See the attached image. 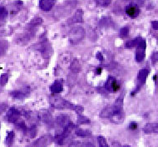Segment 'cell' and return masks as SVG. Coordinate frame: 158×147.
Wrapping results in <instances>:
<instances>
[{"label":"cell","instance_id":"cell-28","mask_svg":"<svg viewBox=\"0 0 158 147\" xmlns=\"http://www.w3.org/2000/svg\"><path fill=\"white\" fill-rule=\"evenodd\" d=\"M42 22H43V19L39 18H37L32 20V22H31V23H32V24L38 25L40 24V23H42Z\"/></svg>","mask_w":158,"mask_h":147},{"label":"cell","instance_id":"cell-4","mask_svg":"<svg viewBox=\"0 0 158 147\" xmlns=\"http://www.w3.org/2000/svg\"><path fill=\"white\" fill-rule=\"evenodd\" d=\"M146 47H147L146 41L142 39V41L138 43L137 47H136V57H135V58H136V61L137 63H142V61L144 60Z\"/></svg>","mask_w":158,"mask_h":147},{"label":"cell","instance_id":"cell-29","mask_svg":"<svg viewBox=\"0 0 158 147\" xmlns=\"http://www.w3.org/2000/svg\"><path fill=\"white\" fill-rule=\"evenodd\" d=\"M96 57H97V59H98L100 62H103L104 61V57L101 52H98L97 55H96Z\"/></svg>","mask_w":158,"mask_h":147},{"label":"cell","instance_id":"cell-22","mask_svg":"<svg viewBox=\"0 0 158 147\" xmlns=\"http://www.w3.org/2000/svg\"><path fill=\"white\" fill-rule=\"evenodd\" d=\"M129 34V28L127 27H122L120 29V36L122 38H125Z\"/></svg>","mask_w":158,"mask_h":147},{"label":"cell","instance_id":"cell-13","mask_svg":"<svg viewBox=\"0 0 158 147\" xmlns=\"http://www.w3.org/2000/svg\"><path fill=\"white\" fill-rule=\"evenodd\" d=\"M27 95L26 91H14L11 92V96L16 99H23Z\"/></svg>","mask_w":158,"mask_h":147},{"label":"cell","instance_id":"cell-9","mask_svg":"<svg viewBox=\"0 0 158 147\" xmlns=\"http://www.w3.org/2000/svg\"><path fill=\"white\" fill-rule=\"evenodd\" d=\"M148 74H149V70L148 69H142V70H140L139 72H138V75H137V79H138L137 87H142L144 85L147 76H148Z\"/></svg>","mask_w":158,"mask_h":147},{"label":"cell","instance_id":"cell-27","mask_svg":"<svg viewBox=\"0 0 158 147\" xmlns=\"http://www.w3.org/2000/svg\"><path fill=\"white\" fill-rule=\"evenodd\" d=\"M152 63H156V62H158V52H154L152 56Z\"/></svg>","mask_w":158,"mask_h":147},{"label":"cell","instance_id":"cell-3","mask_svg":"<svg viewBox=\"0 0 158 147\" xmlns=\"http://www.w3.org/2000/svg\"><path fill=\"white\" fill-rule=\"evenodd\" d=\"M120 84L118 83L116 78L113 76H108V78L106 80V83H105V89L108 91L110 92H117L120 90Z\"/></svg>","mask_w":158,"mask_h":147},{"label":"cell","instance_id":"cell-1","mask_svg":"<svg viewBox=\"0 0 158 147\" xmlns=\"http://www.w3.org/2000/svg\"><path fill=\"white\" fill-rule=\"evenodd\" d=\"M101 116L110 118L112 121L120 123L123 121V97H119L112 106L105 107L101 112Z\"/></svg>","mask_w":158,"mask_h":147},{"label":"cell","instance_id":"cell-17","mask_svg":"<svg viewBox=\"0 0 158 147\" xmlns=\"http://www.w3.org/2000/svg\"><path fill=\"white\" fill-rule=\"evenodd\" d=\"M77 136H82V137H87V136H91V132L88 131H85V130H77L76 131Z\"/></svg>","mask_w":158,"mask_h":147},{"label":"cell","instance_id":"cell-16","mask_svg":"<svg viewBox=\"0 0 158 147\" xmlns=\"http://www.w3.org/2000/svg\"><path fill=\"white\" fill-rule=\"evenodd\" d=\"M14 131H10V132L8 134L7 137H6L5 143L8 145H10L13 143V141H14Z\"/></svg>","mask_w":158,"mask_h":147},{"label":"cell","instance_id":"cell-33","mask_svg":"<svg viewBox=\"0 0 158 147\" xmlns=\"http://www.w3.org/2000/svg\"><path fill=\"white\" fill-rule=\"evenodd\" d=\"M123 147H131V146H129V145H124V146Z\"/></svg>","mask_w":158,"mask_h":147},{"label":"cell","instance_id":"cell-8","mask_svg":"<svg viewBox=\"0 0 158 147\" xmlns=\"http://www.w3.org/2000/svg\"><path fill=\"white\" fill-rule=\"evenodd\" d=\"M56 0H40L38 6L43 11H49L55 5Z\"/></svg>","mask_w":158,"mask_h":147},{"label":"cell","instance_id":"cell-7","mask_svg":"<svg viewBox=\"0 0 158 147\" xmlns=\"http://www.w3.org/2000/svg\"><path fill=\"white\" fill-rule=\"evenodd\" d=\"M20 116V112L18 109L16 108H10L8 110V112H7V115H6V117L9 122H17L19 120V118Z\"/></svg>","mask_w":158,"mask_h":147},{"label":"cell","instance_id":"cell-18","mask_svg":"<svg viewBox=\"0 0 158 147\" xmlns=\"http://www.w3.org/2000/svg\"><path fill=\"white\" fill-rule=\"evenodd\" d=\"M8 15V11L3 6H0V20H3Z\"/></svg>","mask_w":158,"mask_h":147},{"label":"cell","instance_id":"cell-30","mask_svg":"<svg viewBox=\"0 0 158 147\" xmlns=\"http://www.w3.org/2000/svg\"><path fill=\"white\" fill-rule=\"evenodd\" d=\"M152 27L156 30H158V21H153L152 22Z\"/></svg>","mask_w":158,"mask_h":147},{"label":"cell","instance_id":"cell-15","mask_svg":"<svg viewBox=\"0 0 158 147\" xmlns=\"http://www.w3.org/2000/svg\"><path fill=\"white\" fill-rule=\"evenodd\" d=\"M69 147H95V145L93 143H89V142H87V143L73 142L69 145Z\"/></svg>","mask_w":158,"mask_h":147},{"label":"cell","instance_id":"cell-19","mask_svg":"<svg viewBox=\"0 0 158 147\" xmlns=\"http://www.w3.org/2000/svg\"><path fill=\"white\" fill-rule=\"evenodd\" d=\"M98 140L100 147H109V145H107L106 140H105V138H104L103 136H98Z\"/></svg>","mask_w":158,"mask_h":147},{"label":"cell","instance_id":"cell-21","mask_svg":"<svg viewBox=\"0 0 158 147\" xmlns=\"http://www.w3.org/2000/svg\"><path fill=\"white\" fill-rule=\"evenodd\" d=\"M8 74H3V75H1L0 76V85L1 86H4V85L8 82Z\"/></svg>","mask_w":158,"mask_h":147},{"label":"cell","instance_id":"cell-23","mask_svg":"<svg viewBox=\"0 0 158 147\" xmlns=\"http://www.w3.org/2000/svg\"><path fill=\"white\" fill-rule=\"evenodd\" d=\"M90 120L85 116H79L78 118V123L79 124H86V123H89Z\"/></svg>","mask_w":158,"mask_h":147},{"label":"cell","instance_id":"cell-5","mask_svg":"<svg viewBox=\"0 0 158 147\" xmlns=\"http://www.w3.org/2000/svg\"><path fill=\"white\" fill-rule=\"evenodd\" d=\"M83 35H84V30L81 27H77L72 31L70 34V40L72 43L79 42L83 38Z\"/></svg>","mask_w":158,"mask_h":147},{"label":"cell","instance_id":"cell-10","mask_svg":"<svg viewBox=\"0 0 158 147\" xmlns=\"http://www.w3.org/2000/svg\"><path fill=\"white\" fill-rule=\"evenodd\" d=\"M143 131L147 134H158V123H148L144 126Z\"/></svg>","mask_w":158,"mask_h":147},{"label":"cell","instance_id":"cell-14","mask_svg":"<svg viewBox=\"0 0 158 147\" xmlns=\"http://www.w3.org/2000/svg\"><path fill=\"white\" fill-rule=\"evenodd\" d=\"M82 22V11L77 10L76 12V14H74V16L72 18V22Z\"/></svg>","mask_w":158,"mask_h":147},{"label":"cell","instance_id":"cell-32","mask_svg":"<svg viewBox=\"0 0 158 147\" xmlns=\"http://www.w3.org/2000/svg\"><path fill=\"white\" fill-rule=\"evenodd\" d=\"M5 107H6L5 104H0V113L5 110Z\"/></svg>","mask_w":158,"mask_h":147},{"label":"cell","instance_id":"cell-24","mask_svg":"<svg viewBox=\"0 0 158 147\" xmlns=\"http://www.w3.org/2000/svg\"><path fill=\"white\" fill-rule=\"evenodd\" d=\"M28 134H30L31 137H34L36 135V128L35 126H32L31 128L28 129Z\"/></svg>","mask_w":158,"mask_h":147},{"label":"cell","instance_id":"cell-20","mask_svg":"<svg viewBox=\"0 0 158 147\" xmlns=\"http://www.w3.org/2000/svg\"><path fill=\"white\" fill-rule=\"evenodd\" d=\"M95 1L98 5L103 6V7L108 6L112 2V0H95Z\"/></svg>","mask_w":158,"mask_h":147},{"label":"cell","instance_id":"cell-2","mask_svg":"<svg viewBox=\"0 0 158 147\" xmlns=\"http://www.w3.org/2000/svg\"><path fill=\"white\" fill-rule=\"evenodd\" d=\"M51 102H52V105L54 106L55 108H71V109H74L75 111L79 112V108H82V106H77V107H74V105L71 104L70 102H68V101H66L64 99L61 97H52V99L51 100Z\"/></svg>","mask_w":158,"mask_h":147},{"label":"cell","instance_id":"cell-26","mask_svg":"<svg viewBox=\"0 0 158 147\" xmlns=\"http://www.w3.org/2000/svg\"><path fill=\"white\" fill-rule=\"evenodd\" d=\"M18 126H19V128L21 129V130L24 131V132H26V131H27V127H26V125H25L23 121H21V122L18 123Z\"/></svg>","mask_w":158,"mask_h":147},{"label":"cell","instance_id":"cell-11","mask_svg":"<svg viewBox=\"0 0 158 147\" xmlns=\"http://www.w3.org/2000/svg\"><path fill=\"white\" fill-rule=\"evenodd\" d=\"M63 83L60 81H55L53 84L50 87V90L53 94H58V93L62 92L63 91Z\"/></svg>","mask_w":158,"mask_h":147},{"label":"cell","instance_id":"cell-6","mask_svg":"<svg viewBox=\"0 0 158 147\" xmlns=\"http://www.w3.org/2000/svg\"><path fill=\"white\" fill-rule=\"evenodd\" d=\"M125 11L128 16L131 18H136V17H138L140 14V8L136 4H130L126 7Z\"/></svg>","mask_w":158,"mask_h":147},{"label":"cell","instance_id":"cell-31","mask_svg":"<svg viewBox=\"0 0 158 147\" xmlns=\"http://www.w3.org/2000/svg\"><path fill=\"white\" fill-rule=\"evenodd\" d=\"M102 67H97L95 70V73L97 74V75H100V74L102 73Z\"/></svg>","mask_w":158,"mask_h":147},{"label":"cell","instance_id":"cell-12","mask_svg":"<svg viewBox=\"0 0 158 147\" xmlns=\"http://www.w3.org/2000/svg\"><path fill=\"white\" fill-rule=\"evenodd\" d=\"M142 38H140V37H137V38H134L132 40H130V41H128L127 43H126V47L127 48H132V47H137L138 43H139L140 42L142 41Z\"/></svg>","mask_w":158,"mask_h":147},{"label":"cell","instance_id":"cell-25","mask_svg":"<svg viewBox=\"0 0 158 147\" xmlns=\"http://www.w3.org/2000/svg\"><path fill=\"white\" fill-rule=\"evenodd\" d=\"M128 127H129L130 130H132V131H133V130H136V129H137L138 125H137V123L135 122V121H132V122H131L129 124V126H128Z\"/></svg>","mask_w":158,"mask_h":147}]
</instances>
